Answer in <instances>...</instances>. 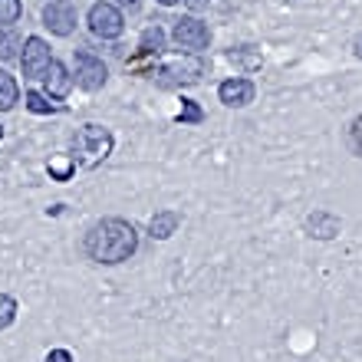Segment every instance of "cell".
Returning a JSON list of instances; mask_svg holds the SVG:
<instances>
[{
	"label": "cell",
	"mask_w": 362,
	"mask_h": 362,
	"mask_svg": "<svg viewBox=\"0 0 362 362\" xmlns=\"http://www.w3.org/2000/svg\"><path fill=\"white\" fill-rule=\"evenodd\" d=\"M135 247H139V234L122 218L99 221L86 234V254L95 264H122L135 254Z\"/></svg>",
	"instance_id": "obj_1"
},
{
	"label": "cell",
	"mask_w": 362,
	"mask_h": 362,
	"mask_svg": "<svg viewBox=\"0 0 362 362\" xmlns=\"http://www.w3.org/2000/svg\"><path fill=\"white\" fill-rule=\"evenodd\" d=\"M112 145H115L112 132H109V129H103V125H95V122L83 125V129H79V135H76V152L83 155V165H89V168H93V165H99L103 158H109Z\"/></svg>",
	"instance_id": "obj_2"
},
{
	"label": "cell",
	"mask_w": 362,
	"mask_h": 362,
	"mask_svg": "<svg viewBox=\"0 0 362 362\" xmlns=\"http://www.w3.org/2000/svg\"><path fill=\"white\" fill-rule=\"evenodd\" d=\"M201 73H204V63H201L194 53L185 59H175V63H165V66L152 69V76L162 83V86H191L198 83Z\"/></svg>",
	"instance_id": "obj_3"
},
{
	"label": "cell",
	"mask_w": 362,
	"mask_h": 362,
	"mask_svg": "<svg viewBox=\"0 0 362 362\" xmlns=\"http://www.w3.org/2000/svg\"><path fill=\"white\" fill-rule=\"evenodd\" d=\"M86 20H89L93 37H99V40H119L125 30V17L115 4H93Z\"/></svg>",
	"instance_id": "obj_4"
},
{
	"label": "cell",
	"mask_w": 362,
	"mask_h": 362,
	"mask_svg": "<svg viewBox=\"0 0 362 362\" xmlns=\"http://www.w3.org/2000/svg\"><path fill=\"white\" fill-rule=\"evenodd\" d=\"M172 40L181 49H188V53H201L211 43V30L198 17H178L172 27Z\"/></svg>",
	"instance_id": "obj_5"
},
{
	"label": "cell",
	"mask_w": 362,
	"mask_h": 362,
	"mask_svg": "<svg viewBox=\"0 0 362 362\" xmlns=\"http://www.w3.org/2000/svg\"><path fill=\"white\" fill-rule=\"evenodd\" d=\"M43 27L57 37H69L76 30V7L69 0H49L43 7Z\"/></svg>",
	"instance_id": "obj_6"
},
{
	"label": "cell",
	"mask_w": 362,
	"mask_h": 362,
	"mask_svg": "<svg viewBox=\"0 0 362 362\" xmlns=\"http://www.w3.org/2000/svg\"><path fill=\"white\" fill-rule=\"evenodd\" d=\"M105 79H109V69H105V63L99 57H93V53H86V49H79L76 53V83L86 93H95V89L105 86Z\"/></svg>",
	"instance_id": "obj_7"
},
{
	"label": "cell",
	"mask_w": 362,
	"mask_h": 362,
	"mask_svg": "<svg viewBox=\"0 0 362 362\" xmlns=\"http://www.w3.org/2000/svg\"><path fill=\"white\" fill-rule=\"evenodd\" d=\"M254 95H257V86L244 76H230L218 86V99L228 105V109H244V105L254 103Z\"/></svg>",
	"instance_id": "obj_8"
},
{
	"label": "cell",
	"mask_w": 362,
	"mask_h": 362,
	"mask_svg": "<svg viewBox=\"0 0 362 362\" xmlns=\"http://www.w3.org/2000/svg\"><path fill=\"white\" fill-rule=\"evenodd\" d=\"M49 63H53V59H49V47L40 37H30L27 43H23V57H20L23 76H27V79H40V76H43V69H47Z\"/></svg>",
	"instance_id": "obj_9"
},
{
	"label": "cell",
	"mask_w": 362,
	"mask_h": 362,
	"mask_svg": "<svg viewBox=\"0 0 362 362\" xmlns=\"http://www.w3.org/2000/svg\"><path fill=\"white\" fill-rule=\"evenodd\" d=\"M40 79H43V95H53V99H66L69 89H73V76H69V69L59 59H53Z\"/></svg>",
	"instance_id": "obj_10"
},
{
	"label": "cell",
	"mask_w": 362,
	"mask_h": 362,
	"mask_svg": "<svg viewBox=\"0 0 362 362\" xmlns=\"http://www.w3.org/2000/svg\"><path fill=\"white\" fill-rule=\"evenodd\" d=\"M306 230H310V238L316 240H333L339 230H343V221L329 214V211H313L310 218H306Z\"/></svg>",
	"instance_id": "obj_11"
},
{
	"label": "cell",
	"mask_w": 362,
	"mask_h": 362,
	"mask_svg": "<svg viewBox=\"0 0 362 362\" xmlns=\"http://www.w3.org/2000/svg\"><path fill=\"white\" fill-rule=\"evenodd\" d=\"M181 224V214L178 211H158L152 221H148V234H152L155 240H168L178 230Z\"/></svg>",
	"instance_id": "obj_12"
},
{
	"label": "cell",
	"mask_w": 362,
	"mask_h": 362,
	"mask_svg": "<svg viewBox=\"0 0 362 362\" xmlns=\"http://www.w3.org/2000/svg\"><path fill=\"white\" fill-rule=\"evenodd\" d=\"M165 53V33H162V27L155 23V27H148L142 33V40H139V59H158Z\"/></svg>",
	"instance_id": "obj_13"
},
{
	"label": "cell",
	"mask_w": 362,
	"mask_h": 362,
	"mask_svg": "<svg viewBox=\"0 0 362 362\" xmlns=\"http://www.w3.org/2000/svg\"><path fill=\"white\" fill-rule=\"evenodd\" d=\"M20 99V89H17V79L10 76L7 69H0V112H10Z\"/></svg>",
	"instance_id": "obj_14"
},
{
	"label": "cell",
	"mask_w": 362,
	"mask_h": 362,
	"mask_svg": "<svg viewBox=\"0 0 362 362\" xmlns=\"http://www.w3.org/2000/svg\"><path fill=\"white\" fill-rule=\"evenodd\" d=\"M17 49H20V37L10 27H0V59H4V63L13 59L17 57Z\"/></svg>",
	"instance_id": "obj_15"
},
{
	"label": "cell",
	"mask_w": 362,
	"mask_h": 362,
	"mask_svg": "<svg viewBox=\"0 0 362 362\" xmlns=\"http://www.w3.org/2000/svg\"><path fill=\"white\" fill-rule=\"evenodd\" d=\"M178 122L181 125H198V122H204V112H201V105L194 103V99H181Z\"/></svg>",
	"instance_id": "obj_16"
},
{
	"label": "cell",
	"mask_w": 362,
	"mask_h": 362,
	"mask_svg": "<svg viewBox=\"0 0 362 362\" xmlns=\"http://www.w3.org/2000/svg\"><path fill=\"white\" fill-rule=\"evenodd\" d=\"M23 103H27V109H30V112H37V115L59 112V105L47 103V95H43V93H27V95H23Z\"/></svg>",
	"instance_id": "obj_17"
},
{
	"label": "cell",
	"mask_w": 362,
	"mask_h": 362,
	"mask_svg": "<svg viewBox=\"0 0 362 362\" xmlns=\"http://www.w3.org/2000/svg\"><path fill=\"white\" fill-rule=\"evenodd\" d=\"M20 13H23V4H20V0H0V27L17 23Z\"/></svg>",
	"instance_id": "obj_18"
},
{
	"label": "cell",
	"mask_w": 362,
	"mask_h": 362,
	"mask_svg": "<svg viewBox=\"0 0 362 362\" xmlns=\"http://www.w3.org/2000/svg\"><path fill=\"white\" fill-rule=\"evenodd\" d=\"M17 320V300L7 293H0V329H7Z\"/></svg>",
	"instance_id": "obj_19"
},
{
	"label": "cell",
	"mask_w": 362,
	"mask_h": 362,
	"mask_svg": "<svg viewBox=\"0 0 362 362\" xmlns=\"http://www.w3.org/2000/svg\"><path fill=\"white\" fill-rule=\"evenodd\" d=\"M49 175H53L57 181H66L69 175H73V158H66V155L53 158V162H49Z\"/></svg>",
	"instance_id": "obj_20"
},
{
	"label": "cell",
	"mask_w": 362,
	"mask_h": 362,
	"mask_svg": "<svg viewBox=\"0 0 362 362\" xmlns=\"http://www.w3.org/2000/svg\"><path fill=\"white\" fill-rule=\"evenodd\" d=\"M349 145L356 155H362V115H356V122L349 125Z\"/></svg>",
	"instance_id": "obj_21"
},
{
	"label": "cell",
	"mask_w": 362,
	"mask_h": 362,
	"mask_svg": "<svg viewBox=\"0 0 362 362\" xmlns=\"http://www.w3.org/2000/svg\"><path fill=\"white\" fill-rule=\"evenodd\" d=\"M43 362H73V353L69 349H53V353H47Z\"/></svg>",
	"instance_id": "obj_22"
},
{
	"label": "cell",
	"mask_w": 362,
	"mask_h": 362,
	"mask_svg": "<svg viewBox=\"0 0 362 362\" xmlns=\"http://www.w3.org/2000/svg\"><path fill=\"white\" fill-rule=\"evenodd\" d=\"M353 53H356V57H359V59H362V33H359V37H356V40H353Z\"/></svg>",
	"instance_id": "obj_23"
},
{
	"label": "cell",
	"mask_w": 362,
	"mask_h": 362,
	"mask_svg": "<svg viewBox=\"0 0 362 362\" xmlns=\"http://www.w3.org/2000/svg\"><path fill=\"white\" fill-rule=\"evenodd\" d=\"M115 4H119V7H129V10L139 7V0H115Z\"/></svg>",
	"instance_id": "obj_24"
},
{
	"label": "cell",
	"mask_w": 362,
	"mask_h": 362,
	"mask_svg": "<svg viewBox=\"0 0 362 362\" xmlns=\"http://www.w3.org/2000/svg\"><path fill=\"white\" fill-rule=\"evenodd\" d=\"M162 7H175V4H181V0H158Z\"/></svg>",
	"instance_id": "obj_25"
},
{
	"label": "cell",
	"mask_w": 362,
	"mask_h": 362,
	"mask_svg": "<svg viewBox=\"0 0 362 362\" xmlns=\"http://www.w3.org/2000/svg\"><path fill=\"white\" fill-rule=\"evenodd\" d=\"M0 139H4V129H0Z\"/></svg>",
	"instance_id": "obj_26"
}]
</instances>
